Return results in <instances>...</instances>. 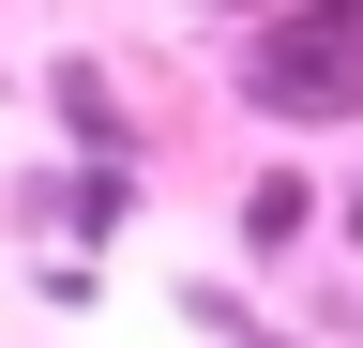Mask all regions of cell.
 <instances>
[{
  "mask_svg": "<svg viewBox=\"0 0 363 348\" xmlns=\"http://www.w3.org/2000/svg\"><path fill=\"white\" fill-rule=\"evenodd\" d=\"M242 76L272 91V121H348L363 106V16H288Z\"/></svg>",
  "mask_w": 363,
  "mask_h": 348,
  "instance_id": "obj_1",
  "label": "cell"
}]
</instances>
